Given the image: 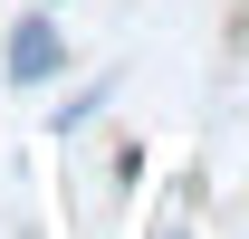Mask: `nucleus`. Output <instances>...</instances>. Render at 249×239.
<instances>
[{
  "mask_svg": "<svg viewBox=\"0 0 249 239\" xmlns=\"http://www.w3.org/2000/svg\"><path fill=\"white\" fill-rule=\"evenodd\" d=\"M58 67H67V29H58V10L10 19V48H0V77H10V86H48Z\"/></svg>",
  "mask_w": 249,
  "mask_h": 239,
  "instance_id": "f257e3e1",
  "label": "nucleus"
},
{
  "mask_svg": "<svg viewBox=\"0 0 249 239\" xmlns=\"http://www.w3.org/2000/svg\"><path fill=\"white\" fill-rule=\"evenodd\" d=\"M106 105H115V77H87V86L67 96V105H48V134H87Z\"/></svg>",
  "mask_w": 249,
  "mask_h": 239,
  "instance_id": "f03ea898",
  "label": "nucleus"
},
{
  "mask_svg": "<svg viewBox=\"0 0 249 239\" xmlns=\"http://www.w3.org/2000/svg\"><path fill=\"white\" fill-rule=\"evenodd\" d=\"M163 239H182V230H163Z\"/></svg>",
  "mask_w": 249,
  "mask_h": 239,
  "instance_id": "7ed1b4c3",
  "label": "nucleus"
},
{
  "mask_svg": "<svg viewBox=\"0 0 249 239\" xmlns=\"http://www.w3.org/2000/svg\"><path fill=\"white\" fill-rule=\"evenodd\" d=\"M48 10H58V0H48Z\"/></svg>",
  "mask_w": 249,
  "mask_h": 239,
  "instance_id": "20e7f679",
  "label": "nucleus"
}]
</instances>
